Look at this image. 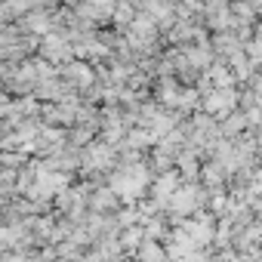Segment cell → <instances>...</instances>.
Wrapping results in <instances>:
<instances>
[{
    "label": "cell",
    "instance_id": "obj_4",
    "mask_svg": "<svg viewBox=\"0 0 262 262\" xmlns=\"http://www.w3.org/2000/svg\"><path fill=\"white\" fill-rule=\"evenodd\" d=\"M173 185H176V179H173V176H164V179L158 182V201H167V198L176 191Z\"/></svg>",
    "mask_w": 262,
    "mask_h": 262
},
{
    "label": "cell",
    "instance_id": "obj_1",
    "mask_svg": "<svg viewBox=\"0 0 262 262\" xmlns=\"http://www.w3.org/2000/svg\"><path fill=\"white\" fill-rule=\"evenodd\" d=\"M142 185H145V170L142 167H133L129 173H120V176H114V194H123V198H136L139 191H142Z\"/></svg>",
    "mask_w": 262,
    "mask_h": 262
},
{
    "label": "cell",
    "instance_id": "obj_5",
    "mask_svg": "<svg viewBox=\"0 0 262 262\" xmlns=\"http://www.w3.org/2000/svg\"><path fill=\"white\" fill-rule=\"evenodd\" d=\"M4 105H7V102H4V96H0V108H4Z\"/></svg>",
    "mask_w": 262,
    "mask_h": 262
},
{
    "label": "cell",
    "instance_id": "obj_3",
    "mask_svg": "<svg viewBox=\"0 0 262 262\" xmlns=\"http://www.w3.org/2000/svg\"><path fill=\"white\" fill-rule=\"evenodd\" d=\"M231 102H234V96H231V93H213V96H210V102H207V108H210V111H222V108H228Z\"/></svg>",
    "mask_w": 262,
    "mask_h": 262
},
{
    "label": "cell",
    "instance_id": "obj_2",
    "mask_svg": "<svg viewBox=\"0 0 262 262\" xmlns=\"http://www.w3.org/2000/svg\"><path fill=\"white\" fill-rule=\"evenodd\" d=\"M167 201H170V210L173 213H191L198 207V191L194 188H176Z\"/></svg>",
    "mask_w": 262,
    "mask_h": 262
}]
</instances>
